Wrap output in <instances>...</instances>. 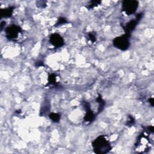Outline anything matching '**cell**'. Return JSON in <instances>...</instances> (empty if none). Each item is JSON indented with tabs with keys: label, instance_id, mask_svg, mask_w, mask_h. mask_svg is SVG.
Returning <instances> with one entry per match:
<instances>
[{
	"label": "cell",
	"instance_id": "1",
	"mask_svg": "<svg viewBox=\"0 0 154 154\" xmlns=\"http://www.w3.org/2000/svg\"><path fill=\"white\" fill-rule=\"evenodd\" d=\"M150 133L147 130L144 131L138 136L135 145V149L139 153L148 152L152 145V140L150 137Z\"/></svg>",
	"mask_w": 154,
	"mask_h": 154
},
{
	"label": "cell",
	"instance_id": "2",
	"mask_svg": "<svg viewBox=\"0 0 154 154\" xmlns=\"http://www.w3.org/2000/svg\"><path fill=\"white\" fill-rule=\"evenodd\" d=\"M93 151L96 153L105 154L109 152L111 150V145L107 138L104 135H100L96 137L92 143Z\"/></svg>",
	"mask_w": 154,
	"mask_h": 154
},
{
	"label": "cell",
	"instance_id": "3",
	"mask_svg": "<svg viewBox=\"0 0 154 154\" xmlns=\"http://www.w3.org/2000/svg\"><path fill=\"white\" fill-rule=\"evenodd\" d=\"M22 29L21 27L17 25H11L7 27L6 30V37L10 41L17 42L19 40L20 35L22 34Z\"/></svg>",
	"mask_w": 154,
	"mask_h": 154
},
{
	"label": "cell",
	"instance_id": "4",
	"mask_svg": "<svg viewBox=\"0 0 154 154\" xmlns=\"http://www.w3.org/2000/svg\"><path fill=\"white\" fill-rule=\"evenodd\" d=\"M130 35L124 34L114 39L113 44L115 47L121 51L127 50L130 46Z\"/></svg>",
	"mask_w": 154,
	"mask_h": 154
},
{
	"label": "cell",
	"instance_id": "5",
	"mask_svg": "<svg viewBox=\"0 0 154 154\" xmlns=\"http://www.w3.org/2000/svg\"><path fill=\"white\" fill-rule=\"evenodd\" d=\"M138 1L135 0H125L122 2V11L128 16L133 15L138 9Z\"/></svg>",
	"mask_w": 154,
	"mask_h": 154
},
{
	"label": "cell",
	"instance_id": "6",
	"mask_svg": "<svg viewBox=\"0 0 154 154\" xmlns=\"http://www.w3.org/2000/svg\"><path fill=\"white\" fill-rule=\"evenodd\" d=\"M143 16V15L142 13H138L136 15L135 19H133L130 21H129L128 23L125 24L124 25H122V27L125 32V34H127L131 36V33L135 29V27L138 25V22L142 19Z\"/></svg>",
	"mask_w": 154,
	"mask_h": 154
},
{
	"label": "cell",
	"instance_id": "7",
	"mask_svg": "<svg viewBox=\"0 0 154 154\" xmlns=\"http://www.w3.org/2000/svg\"><path fill=\"white\" fill-rule=\"evenodd\" d=\"M50 44L56 48L62 47L64 44L63 37L58 33H52L49 36Z\"/></svg>",
	"mask_w": 154,
	"mask_h": 154
},
{
	"label": "cell",
	"instance_id": "8",
	"mask_svg": "<svg viewBox=\"0 0 154 154\" xmlns=\"http://www.w3.org/2000/svg\"><path fill=\"white\" fill-rule=\"evenodd\" d=\"M84 107L85 108L86 113L84 117V122L86 123V125H89L95 119V115L93 113V112L90 109V105L87 102H83Z\"/></svg>",
	"mask_w": 154,
	"mask_h": 154
},
{
	"label": "cell",
	"instance_id": "9",
	"mask_svg": "<svg viewBox=\"0 0 154 154\" xmlns=\"http://www.w3.org/2000/svg\"><path fill=\"white\" fill-rule=\"evenodd\" d=\"M14 9H15V7L14 6H10L7 8L1 9V13L2 18H7L11 17L12 15H13V13Z\"/></svg>",
	"mask_w": 154,
	"mask_h": 154
},
{
	"label": "cell",
	"instance_id": "10",
	"mask_svg": "<svg viewBox=\"0 0 154 154\" xmlns=\"http://www.w3.org/2000/svg\"><path fill=\"white\" fill-rule=\"evenodd\" d=\"M49 85L53 86H57L58 82L57 81V76L55 74H51L48 77Z\"/></svg>",
	"mask_w": 154,
	"mask_h": 154
},
{
	"label": "cell",
	"instance_id": "11",
	"mask_svg": "<svg viewBox=\"0 0 154 154\" xmlns=\"http://www.w3.org/2000/svg\"><path fill=\"white\" fill-rule=\"evenodd\" d=\"M49 117L53 122L58 123L61 119V115L57 113H51L49 115Z\"/></svg>",
	"mask_w": 154,
	"mask_h": 154
},
{
	"label": "cell",
	"instance_id": "12",
	"mask_svg": "<svg viewBox=\"0 0 154 154\" xmlns=\"http://www.w3.org/2000/svg\"><path fill=\"white\" fill-rule=\"evenodd\" d=\"M101 3V1H92L89 3V4L87 6V8L89 10L95 8V7L98 6Z\"/></svg>",
	"mask_w": 154,
	"mask_h": 154
},
{
	"label": "cell",
	"instance_id": "13",
	"mask_svg": "<svg viewBox=\"0 0 154 154\" xmlns=\"http://www.w3.org/2000/svg\"><path fill=\"white\" fill-rule=\"evenodd\" d=\"M135 123V119L131 116L130 115L128 116V118L127 119V123H126V125L128 126V127H132Z\"/></svg>",
	"mask_w": 154,
	"mask_h": 154
},
{
	"label": "cell",
	"instance_id": "14",
	"mask_svg": "<svg viewBox=\"0 0 154 154\" xmlns=\"http://www.w3.org/2000/svg\"><path fill=\"white\" fill-rule=\"evenodd\" d=\"M88 39L90 40L92 43H94L96 40V34L95 32H90L87 34Z\"/></svg>",
	"mask_w": 154,
	"mask_h": 154
},
{
	"label": "cell",
	"instance_id": "15",
	"mask_svg": "<svg viewBox=\"0 0 154 154\" xmlns=\"http://www.w3.org/2000/svg\"><path fill=\"white\" fill-rule=\"evenodd\" d=\"M67 21L66 20V18H64V17H60L57 22V23H56L55 24V26L56 27H57V26H60L62 24H64L66 23H67Z\"/></svg>",
	"mask_w": 154,
	"mask_h": 154
},
{
	"label": "cell",
	"instance_id": "16",
	"mask_svg": "<svg viewBox=\"0 0 154 154\" xmlns=\"http://www.w3.org/2000/svg\"><path fill=\"white\" fill-rule=\"evenodd\" d=\"M36 66L37 67H40V66H44V64L43 62H37L36 63Z\"/></svg>",
	"mask_w": 154,
	"mask_h": 154
},
{
	"label": "cell",
	"instance_id": "17",
	"mask_svg": "<svg viewBox=\"0 0 154 154\" xmlns=\"http://www.w3.org/2000/svg\"><path fill=\"white\" fill-rule=\"evenodd\" d=\"M148 101H149V104L151 105V106L153 107V101H154L153 97H150V98H149V100Z\"/></svg>",
	"mask_w": 154,
	"mask_h": 154
},
{
	"label": "cell",
	"instance_id": "18",
	"mask_svg": "<svg viewBox=\"0 0 154 154\" xmlns=\"http://www.w3.org/2000/svg\"><path fill=\"white\" fill-rule=\"evenodd\" d=\"M5 25H6V22L5 21H2L1 22V31H2L3 30Z\"/></svg>",
	"mask_w": 154,
	"mask_h": 154
}]
</instances>
